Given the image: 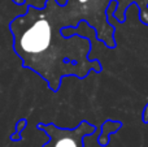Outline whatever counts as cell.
<instances>
[{"mask_svg": "<svg viewBox=\"0 0 148 147\" xmlns=\"http://www.w3.org/2000/svg\"><path fill=\"white\" fill-rule=\"evenodd\" d=\"M56 4V0H46L43 8L26 5L25 13L9 22L13 49L22 67L43 78L53 93L60 90L64 77L83 80L92 70L103 72L99 59H88L91 39L78 34L62 35L64 25L57 16Z\"/></svg>", "mask_w": 148, "mask_h": 147, "instance_id": "6da1fadb", "label": "cell"}, {"mask_svg": "<svg viewBox=\"0 0 148 147\" xmlns=\"http://www.w3.org/2000/svg\"><path fill=\"white\" fill-rule=\"evenodd\" d=\"M112 0H66L65 5L56 4V12L61 23L65 26H78L81 21H86L96 33L99 39L105 47L113 49L117 47L114 38L116 27L108 21L107 8ZM117 9L113 12L114 18L120 23L126 22V8L135 4L140 9L139 20L148 26V0H116Z\"/></svg>", "mask_w": 148, "mask_h": 147, "instance_id": "7a4b0ae2", "label": "cell"}, {"mask_svg": "<svg viewBox=\"0 0 148 147\" xmlns=\"http://www.w3.org/2000/svg\"><path fill=\"white\" fill-rule=\"evenodd\" d=\"M36 129L48 135V142L42 147H84V137L96 132V126L87 120H82L75 128H60L53 122H39Z\"/></svg>", "mask_w": 148, "mask_h": 147, "instance_id": "3957f363", "label": "cell"}, {"mask_svg": "<svg viewBox=\"0 0 148 147\" xmlns=\"http://www.w3.org/2000/svg\"><path fill=\"white\" fill-rule=\"evenodd\" d=\"M122 128V122L121 121H114V120H105L101 124V133L97 137V145L105 147L109 145L110 142V135L114 134L116 132Z\"/></svg>", "mask_w": 148, "mask_h": 147, "instance_id": "277c9868", "label": "cell"}, {"mask_svg": "<svg viewBox=\"0 0 148 147\" xmlns=\"http://www.w3.org/2000/svg\"><path fill=\"white\" fill-rule=\"evenodd\" d=\"M26 125H27V120L26 119L18 120L17 124H16V132L10 135V139L12 141H20L21 139V133H22V130L26 128Z\"/></svg>", "mask_w": 148, "mask_h": 147, "instance_id": "5b68a950", "label": "cell"}, {"mask_svg": "<svg viewBox=\"0 0 148 147\" xmlns=\"http://www.w3.org/2000/svg\"><path fill=\"white\" fill-rule=\"evenodd\" d=\"M142 121L144 124H148V103L146 104V107L143 109V113H142Z\"/></svg>", "mask_w": 148, "mask_h": 147, "instance_id": "8992f818", "label": "cell"}, {"mask_svg": "<svg viewBox=\"0 0 148 147\" xmlns=\"http://www.w3.org/2000/svg\"><path fill=\"white\" fill-rule=\"evenodd\" d=\"M14 4H25V0H12Z\"/></svg>", "mask_w": 148, "mask_h": 147, "instance_id": "52a82bcc", "label": "cell"}]
</instances>
